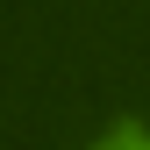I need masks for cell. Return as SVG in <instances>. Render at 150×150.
Segmentation results:
<instances>
[{
    "mask_svg": "<svg viewBox=\"0 0 150 150\" xmlns=\"http://www.w3.org/2000/svg\"><path fill=\"white\" fill-rule=\"evenodd\" d=\"M93 150H150V136H143V129H107Z\"/></svg>",
    "mask_w": 150,
    "mask_h": 150,
    "instance_id": "1",
    "label": "cell"
}]
</instances>
